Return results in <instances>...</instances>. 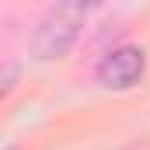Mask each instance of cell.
Masks as SVG:
<instances>
[{
	"instance_id": "6da1fadb",
	"label": "cell",
	"mask_w": 150,
	"mask_h": 150,
	"mask_svg": "<svg viewBox=\"0 0 150 150\" xmlns=\"http://www.w3.org/2000/svg\"><path fill=\"white\" fill-rule=\"evenodd\" d=\"M91 4H56L42 14V21L35 25L32 35V49L38 59H59L67 56L80 38L84 18H87Z\"/></svg>"
},
{
	"instance_id": "7a4b0ae2",
	"label": "cell",
	"mask_w": 150,
	"mask_h": 150,
	"mask_svg": "<svg viewBox=\"0 0 150 150\" xmlns=\"http://www.w3.org/2000/svg\"><path fill=\"white\" fill-rule=\"evenodd\" d=\"M143 74H147V52L140 45H115L94 67V80L108 91H129L143 80Z\"/></svg>"
},
{
	"instance_id": "3957f363",
	"label": "cell",
	"mask_w": 150,
	"mask_h": 150,
	"mask_svg": "<svg viewBox=\"0 0 150 150\" xmlns=\"http://www.w3.org/2000/svg\"><path fill=\"white\" fill-rule=\"evenodd\" d=\"M7 150H14V147H7Z\"/></svg>"
}]
</instances>
